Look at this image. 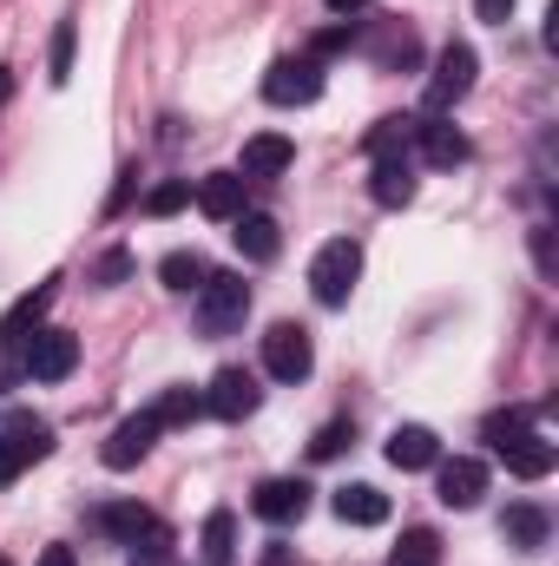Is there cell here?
<instances>
[{
  "label": "cell",
  "instance_id": "cell-16",
  "mask_svg": "<svg viewBox=\"0 0 559 566\" xmlns=\"http://www.w3.org/2000/svg\"><path fill=\"white\" fill-rule=\"evenodd\" d=\"M369 60L382 66V73H409L421 60V40H415V27L409 20H382V33L369 40Z\"/></svg>",
  "mask_w": 559,
  "mask_h": 566
},
{
  "label": "cell",
  "instance_id": "cell-23",
  "mask_svg": "<svg viewBox=\"0 0 559 566\" xmlns=\"http://www.w3.org/2000/svg\"><path fill=\"white\" fill-rule=\"evenodd\" d=\"M500 534H507V547H520V554H540V547H547V514H540L534 501H514V507L500 514Z\"/></svg>",
  "mask_w": 559,
  "mask_h": 566
},
{
  "label": "cell",
  "instance_id": "cell-14",
  "mask_svg": "<svg viewBox=\"0 0 559 566\" xmlns=\"http://www.w3.org/2000/svg\"><path fill=\"white\" fill-rule=\"evenodd\" d=\"M53 296H60V277H46L40 290H27V296L0 316V349H20V343H27V329H40V316L53 310Z\"/></svg>",
  "mask_w": 559,
  "mask_h": 566
},
{
  "label": "cell",
  "instance_id": "cell-29",
  "mask_svg": "<svg viewBox=\"0 0 559 566\" xmlns=\"http://www.w3.org/2000/svg\"><path fill=\"white\" fill-rule=\"evenodd\" d=\"M184 205H191V185H184V178H165V185H151V198H145L151 218H171V211H184Z\"/></svg>",
  "mask_w": 559,
  "mask_h": 566
},
{
  "label": "cell",
  "instance_id": "cell-6",
  "mask_svg": "<svg viewBox=\"0 0 559 566\" xmlns=\"http://www.w3.org/2000/svg\"><path fill=\"white\" fill-rule=\"evenodd\" d=\"M73 363H80V336H73V329H33V336L20 343V369H27L33 382H66Z\"/></svg>",
  "mask_w": 559,
  "mask_h": 566
},
{
  "label": "cell",
  "instance_id": "cell-15",
  "mask_svg": "<svg viewBox=\"0 0 559 566\" xmlns=\"http://www.w3.org/2000/svg\"><path fill=\"white\" fill-rule=\"evenodd\" d=\"M336 521L342 527H382L389 521V494L382 488H369V481H349V488H336Z\"/></svg>",
  "mask_w": 559,
  "mask_h": 566
},
{
  "label": "cell",
  "instance_id": "cell-22",
  "mask_svg": "<svg viewBox=\"0 0 559 566\" xmlns=\"http://www.w3.org/2000/svg\"><path fill=\"white\" fill-rule=\"evenodd\" d=\"M231 238H238V251H244L251 264H271V258L283 251L277 218H264V211H244V218H231Z\"/></svg>",
  "mask_w": 559,
  "mask_h": 566
},
{
  "label": "cell",
  "instance_id": "cell-7",
  "mask_svg": "<svg viewBox=\"0 0 559 566\" xmlns=\"http://www.w3.org/2000/svg\"><path fill=\"white\" fill-rule=\"evenodd\" d=\"M264 369H271L277 382H303V376L316 369V343H309L303 323H271V336H264Z\"/></svg>",
  "mask_w": 559,
  "mask_h": 566
},
{
  "label": "cell",
  "instance_id": "cell-12",
  "mask_svg": "<svg viewBox=\"0 0 559 566\" xmlns=\"http://www.w3.org/2000/svg\"><path fill=\"white\" fill-rule=\"evenodd\" d=\"M158 434H165V428H158V416H151V409H139V416H126V422H119L113 434H106V448H99V461L126 474V468H139L145 454H151V441H158Z\"/></svg>",
  "mask_w": 559,
  "mask_h": 566
},
{
  "label": "cell",
  "instance_id": "cell-18",
  "mask_svg": "<svg viewBox=\"0 0 559 566\" xmlns=\"http://www.w3.org/2000/svg\"><path fill=\"white\" fill-rule=\"evenodd\" d=\"M369 198H376L382 211L415 205V165H409V158H376V171H369Z\"/></svg>",
  "mask_w": 559,
  "mask_h": 566
},
{
  "label": "cell",
  "instance_id": "cell-5",
  "mask_svg": "<svg viewBox=\"0 0 559 566\" xmlns=\"http://www.w3.org/2000/svg\"><path fill=\"white\" fill-rule=\"evenodd\" d=\"M53 454V428L33 422V416H7L0 422V488L7 481H20L33 461H46Z\"/></svg>",
  "mask_w": 559,
  "mask_h": 566
},
{
  "label": "cell",
  "instance_id": "cell-10",
  "mask_svg": "<svg viewBox=\"0 0 559 566\" xmlns=\"http://www.w3.org/2000/svg\"><path fill=\"white\" fill-rule=\"evenodd\" d=\"M257 402H264V389L251 369H218L204 389V416H218V422H244V416H257Z\"/></svg>",
  "mask_w": 559,
  "mask_h": 566
},
{
  "label": "cell",
  "instance_id": "cell-35",
  "mask_svg": "<svg viewBox=\"0 0 559 566\" xmlns=\"http://www.w3.org/2000/svg\"><path fill=\"white\" fill-rule=\"evenodd\" d=\"M514 428H534L527 409H507V416H487V441H500V434H514Z\"/></svg>",
  "mask_w": 559,
  "mask_h": 566
},
{
  "label": "cell",
  "instance_id": "cell-38",
  "mask_svg": "<svg viewBox=\"0 0 559 566\" xmlns=\"http://www.w3.org/2000/svg\"><path fill=\"white\" fill-rule=\"evenodd\" d=\"M257 566H296V554H289V547H264V560Z\"/></svg>",
  "mask_w": 559,
  "mask_h": 566
},
{
  "label": "cell",
  "instance_id": "cell-36",
  "mask_svg": "<svg viewBox=\"0 0 559 566\" xmlns=\"http://www.w3.org/2000/svg\"><path fill=\"white\" fill-rule=\"evenodd\" d=\"M474 13H481L487 27H507V13H514V0H474Z\"/></svg>",
  "mask_w": 559,
  "mask_h": 566
},
{
  "label": "cell",
  "instance_id": "cell-33",
  "mask_svg": "<svg viewBox=\"0 0 559 566\" xmlns=\"http://www.w3.org/2000/svg\"><path fill=\"white\" fill-rule=\"evenodd\" d=\"M362 33L356 27H329V33H316V46H309V60H329V53H349Z\"/></svg>",
  "mask_w": 559,
  "mask_h": 566
},
{
  "label": "cell",
  "instance_id": "cell-11",
  "mask_svg": "<svg viewBox=\"0 0 559 566\" xmlns=\"http://www.w3.org/2000/svg\"><path fill=\"white\" fill-rule=\"evenodd\" d=\"M434 494H441V507L467 514V507H481V494H487V468H481V461H467V454L434 461Z\"/></svg>",
  "mask_w": 559,
  "mask_h": 566
},
{
  "label": "cell",
  "instance_id": "cell-4",
  "mask_svg": "<svg viewBox=\"0 0 559 566\" xmlns=\"http://www.w3.org/2000/svg\"><path fill=\"white\" fill-rule=\"evenodd\" d=\"M251 316V283L244 277H204L198 290V329L204 336H238Z\"/></svg>",
  "mask_w": 559,
  "mask_h": 566
},
{
  "label": "cell",
  "instance_id": "cell-20",
  "mask_svg": "<svg viewBox=\"0 0 559 566\" xmlns=\"http://www.w3.org/2000/svg\"><path fill=\"white\" fill-rule=\"evenodd\" d=\"M289 158H296V145L283 139V133H257V139L244 145V185H257V178H283L289 171Z\"/></svg>",
  "mask_w": 559,
  "mask_h": 566
},
{
  "label": "cell",
  "instance_id": "cell-39",
  "mask_svg": "<svg viewBox=\"0 0 559 566\" xmlns=\"http://www.w3.org/2000/svg\"><path fill=\"white\" fill-rule=\"evenodd\" d=\"M323 7H329V13H362L369 0H323Z\"/></svg>",
  "mask_w": 559,
  "mask_h": 566
},
{
  "label": "cell",
  "instance_id": "cell-2",
  "mask_svg": "<svg viewBox=\"0 0 559 566\" xmlns=\"http://www.w3.org/2000/svg\"><path fill=\"white\" fill-rule=\"evenodd\" d=\"M474 73H481V60H474V46L467 40H447L441 46V60H434V73H428V93H421V106H428V119H441V113H454L467 93H474Z\"/></svg>",
  "mask_w": 559,
  "mask_h": 566
},
{
  "label": "cell",
  "instance_id": "cell-32",
  "mask_svg": "<svg viewBox=\"0 0 559 566\" xmlns=\"http://www.w3.org/2000/svg\"><path fill=\"white\" fill-rule=\"evenodd\" d=\"M133 271H139V258H133V251H106V258H99V271H93V283H99V290H113V283H126Z\"/></svg>",
  "mask_w": 559,
  "mask_h": 566
},
{
  "label": "cell",
  "instance_id": "cell-40",
  "mask_svg": "<svg viewBox=\"0 0 559 566\" xmlns=\"http://www.w3.org/2000/svg\"><path fill=\"white\" fill-rule=\"evenodd\" d=\"M13 99V66H0V106Z\"/></svg>",
  "mask_w": 559,
  "mask_h": 566
},
{
  "label": "cell",
  "instance_id": "cell-26",
  "mask_svg": "<svg viewBox=\"0 0 559 566\" xmlns=\"http://www.w3.org/2000/svg\"><path fill=\"white\" fill-rule=\"evenodd\" d=\"M151 416H158V428H191L204 416V396H198V389H165V396L151 402Z\"/></svg>",
  "mask_w": 559,
  "mask_h": 566
},
{
  "label": "cell",
  "instance_id": "cell-27",
  "mask_svg": "<svg viewBox=\"0 0 559 566\" xmlns=\"http://www.w3.org/2000/svg\"><path fill=\"white\" fill-rule=\"evenodd\" d=\"M158 277H165V290H178V296H191V290H204V258L198 251H171L165 264H158Z\"/></svg>",
  "mask_w": 559,
  "mask_h": 566
},
{
  "label": "cell",
  "instance_id": "cell-24",
  "mask_svg": "<svg viewBox=\"0 0 559 566\" xmlns=\"http://www.w3.org/2000/svg\"><path fill=\"white\" fill-rule=\"evenodd\" d=\"M415 126H421V119H376V126H369V139H362V151H369V158H409Z\"/></svg>",
  "mask_w": 559,
  "mask_h": 566
},
{
  "label": "cell",
  "instance_id": "cell-17",
  "mask_svg": "<svg viewBox=\"0 0 559 566\" xmlns=\"http://www.w3.org/2000/svg\"><path fill=\"white\" fill-rule=\"evenodd\" d=\"M441 461V441H434V428L421 422H402L389 434V468H402V474H421V468H434Z\"/></svg>",
  "mask_w": 559,
  "mask_h": 566
},
{
  "label": "cell",
  "instance_id": "cell-3",
  "mask_svg": "<svg viewBox=\"0 0 559 566\" xmlns=\"http://www.w3.org/2000/svg\"><path fill=\"white\" fill-rule=\"evenodd\" d=\"M356 277H362V244H356V238H329V244L316 251V264H309V290H316L323 310H342L349 290H356Z\"/></svg>",
  "mask_w": 559,
  "mask_h": 566
},
{
  "label": "cell",
  "instance_id": "cell-8",
  "mask_svg": "<svg viewBox=\"0 0 559 566\" xmlns=\"http://www.w3.org/2000/svg\"><path fill=\"white\" fill-rule=\"evenodd\" d=\"M264 99L271 106H316L323 99V60H277L271 73H264Z\"/></svg>",
  "mask_w": 559,
  "mask_h": 566
},
{
  "label": "cell",
  "instance_id": "cell-25",
  "mask_svg": "<svg viewBox=\"0 0 559 566\" xmlns=\"http://www.w3.org/2000/svg\"><path fill=\"white\" fill-rule=\"evenodd\" d=\"M204 566H238V514L218 507L204 521Z\"/></svg>",
  "mask_w": 559,
  "mask_h": 566
},
{
  "label": "cell",
  "instance_id": "cell-28",
  "mask_svg": "<svg viewBox=\"0 0 559 566\" xmlns=\"http://www.w3.org/2000/svg\"><path fill=\"white\" fill-rule=\"evenodd\" d=\"M389 566H441V534L434 527H409L402 547L389 554Z\"/></svg>",
  "mask_w": 559,
  "mask_h": 566
},
{
  "label": "cell",
  "instance_id": "cell-19",
  "mask_svg": "<svg viewBox=\"0 0 559 566\" xmlns=\"http://www.w3.org/2000/svg\"><path fill=\"white\" fill-rule=\"evenodd\" d=\"M198 211L218 218V224L244 218V178H238V171H211V178H198Z\"/></svg>",
  "mask_w": 559,
  "mask_h": 566
},
{
  "label": "cell",
  "instance_id": "cell-21",
  "mask_svg": "<svg viewBox=\"0 0 559 566\" xmlns=\"http://www.w3.org/2000/svg\"><path fill=\"white\" fill-rule=\"evenodd\" d=\"M415 145H421V158H428L434 171H454V165H467V139H461L447 119H421V126H415Z\"/></svg>",
  "mask_w": 559,
  "mask_h": 566
},
{
  "label": "cell",
  "instance_id": "cell-1",
  "mask_svg": "<svg viewBox=\"0 0 559 566\" xmlns=\"http://www.w3.org/2000/svg\"><path fill=\"white\" fill-rule=\"evenodd\" d=\"M93 527H99V534H113V541H126L139 560L171 554V527H165L151 507H139V501H106V507L93 514Z\"/></svg>",
  "mask_w": 559,
  "mask_h": 566
},
{
  "label": "cell",
  "instance_id": "cell-30",
  "mask_svg": "<svg viewBox=\"0 0 559 566\" xmlns=\"http://www.w3.org/2000/svg\"><path fill=\"white\" fill-rule=\"evenodd\" d=\"M349 441H356V428H349V422H323V428H316V441H309V461H336Z\"/></svg>",
  "mask_w": 559,
  "mask_h": 566
},
{
  "label": "cell",
  "instance_id": "cell-13",
  "mask_svg": "<svg viewBox=\"0 0 559 566\" xmlns=\"http://www.w3.org/2000/svg\"><path fill=\"white\" fill-rule=\"evenodd\" d=\"M251 514H257V521H271V527H289V521H303V514H309V488H303V481H289V474H277V481H264V488L251 494Z\"/></svg>",
  "mask_w": 559,
  "mask_h": 566
},
{
  "label": "cell",
  "instance_id": "cell-9",
  "mask_svg": "<svg viewBox=\"0 0 559 566\" xmlns=\"http://www.w3.org/2000/svg\"><path fill=\"white\" fill-rule=\"evenodd\" d=\"M500 461H507V474H520V481H547L559 461V448L540 434V428H514V434H500V441H487Z\"/></svg>",
  "mask_w": 559,
  "mask_h": 566
},
{
  "label": "cell",
  "instance_id": "cell-37",
  "mask_svg": "<svg viewBox=\"0 0 559 566\" xmlns=\"http://www.w3.org/2000/svg\"><path fill=\"white\" fill-rule=\"evenodd\" d=\"M40 566H80V560H73V547H46V554H40Z\"/></svg>",
  "mask_w": 559,
  "mask_h": 566
},
{
  "label": "cell",
  "instance_id": "cell-34",
  "mask_svg": "<svg viewBox=\"0 0 559 566\" xmlns=\"http://www.w3.org/2000/svg\"><path fill=\"white\" fill-rule=\"evenodd\" d=\"M534 264H540V277H553V224H534Z\"/></svg>",
  "mask_w": 559,
  "mask_h": 566
},
{
  "label": "cell",
  "instance_id": "cell-31",
  "mask_svg": "<svg viewBox=\"0 0 559 566\" xmlns=\"http://www.w3.org/2000/svg\"><path fill=\"white\" fill-rule=\"evenodd\" d=\"M53 86H66L73 80V20H60L53 27V73H46Z\"/></svg>",
  "mask_w": 559,
  "mask_h": 566
},
{
  "label": "cell",
  "instance_id": "cell-41",
  "mask_svg": "<svg viewBox=\"0 0 559 566\" xmlns=\"http://www.w3.org/2000/svg\"><path fill=\"white\" fill-rule=\"evenodd\" d=\"M0 566H13V560H0Z\"/></svg>",
  "mask_w": 559,
  "mask_h": 566
}]
</instances>
